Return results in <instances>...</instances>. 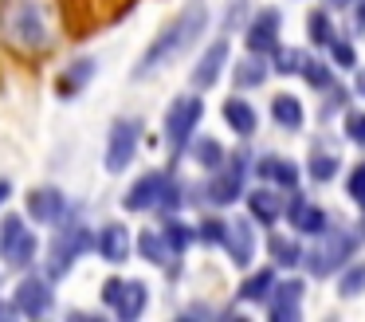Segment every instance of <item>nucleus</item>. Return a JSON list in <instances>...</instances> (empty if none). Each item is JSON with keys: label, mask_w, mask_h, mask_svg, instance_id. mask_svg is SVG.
<instances>
[{"label": "nucleus", "mask_w": 365, "mask_h": 322, "mask_svg": "<svg viewBox=\"0 0 365 322\" xmlns=\"http://www.w3.org/2000/svg\"><path fill=\"white\" fill-rule=\"evenodd\" d=\"M330 51H334V59H338L341 67H354V59H357V55H354V47H349L346 39H334V44H330Z\"/></svg>", "instance_id": "obj_38"}, {"label": "nucleus", "mask_w": 365, "mask_h": 322, "mask_svg": "<svg viewBox=\"0 0 365 322\" xmlns=\"http://www.w3.org/2000/svg\"><path fill=\"white\" fill-rule=\"evenodd\" d=\"M224 63H228V39H212L208 51L200 55L197 71H192V86H197V91L216 86V83H220V75H224Z\"/></svg>", "instance_id": "obj_13"}, {"label": "nucleus", "mask_w": 365, "mask_h": 322, "mask_svg": "<svg viewBox=\"0 0 365 322\" xmlns=\"http://www.w3.org/2000/svg\"><path fill=\"white\" fill-rule=\"evenodd\" d=\"M0 39L20 55H43L56 44L51 0H0Z\"/></svg>", "instance_id": "obj_1"}, {"label": "nucleus", "mask_w": 365, "mask_h": 322, "mask_svg": "<svg viewBox=\"0 0 365 322\" xmlns=\"http://www.w3.org/2000/svg\"><path fill=\"white\" fill-rule=\"evenodd\" d=\"M224 122L232 126V134H240V138H252V134H255V122H259V114H255L252 102L228 99V102H224Z\"/></svg>", "instance_id": "obj_23"}, {"label": "nucleus", "mask_w": 365, "mask_h": 322, "mask_svg": "<svg viewBox=\"0 0 365 322\" xmlns=\"http://www.w3.org/2000/svg\"><path fill=\"white\" fill-rule=\"evenodd\" d=\"M232 79H236V86H259L263 79H267V55H259V51H247L244 59L236 63V71H232Z\"/></svg>", "instance_id": "obj_24"}, {"label": "nucleus", "mask_w": 365, "mask_h": 322, "mask_svg": "<svg viewBox=\"0 0 365 322\" xmlns=\"http://www.w3.org/2000/svg\"><path fill=\"white\" fill-rule=\"evenodd\" d=\"M224 251L236 267H247L255 259V228L252 220H232L228 224V240H224Z\"/></svg>", "instance_id": "obj_16"}, {"label": "nucleus", "mask_w": 365, "mask_h": 322, "mask_svg": "<svg viewBox=\"0 0 365 322\" xmlns=\"http://www.w3.org/2000/svg\"><path fill=\"white\" fill-rule=\"evenodd\" d=\"M267 251H271V259H275L279 267H294V263H302V248L294 240H287V236H271L267 240Z\"/></svg>", "instance_id": "obj_27"}, {"label": "nucleus", "mask_w": 365, "mask_h": 322, "mask_svg": "<svg viewBox=\"0 0 365 322\" xmlns=\"http://www.w3.org/2000/svg\"><path fill=\"white\" fill-rule=\"evenodd\" d=\"M244 44H247V51H259V55L279 51V12L275 8L255 12V20L247 24V31H244Z\"/></svg>", "instance_id": "obj_11"}, {"label": "nucleus", "mask_w": 365, "mask_h": 322, "mask_svg": "<svg viewBox=\"0 0 365 322\" xmlns=\"http://www.w3.org/2000/svg\"><path fill=\"white\" fill-rule=\"evenodd\" d=\"M326 4H330V8H349L354 0H326Z\"/></svg>", "instance_id": "obj_44"}, {"label": "nucleus", "mask_w": 365, "mask_h": 322, "mask_svg": "<svg viewBox=\"0 0 365 322\" xmlns=\"http://www.w3.org/2000/svg\"><path fill=\"white\" fill-rule=\"evenodd\" d=\"M36 251H40V240H36V232L20 216H9L4 224H0V259H4L9 267H16V271L32 267Z\"/></svg>", "instance_id": "obj_4"}, {"label": "nucleus", "mask_w": 365, "mask_h": 322, "mask_svg": "<svg viewBox=\"0 0 365 322\" xmlns=\"http://www.w3.org/2000/svg\"><path fill=\"white\" fill-rule=\"evenodd\" d=\"M334 173H338V157L314 149V157H310V177H314V181H330Z\"/></svg>", "instance_id": "obj_33"}, {"label": "nucleus", "mask_w": 365, "mask_h": 322, "mask_svg": "<svg viewBox=\"0 0 365 322\" xmlns=\"http://www.w3.org/2000/svg\"><path fill=\"white\" fill-rule=\"evenodd\" d=\"M122 287H126V279H106V283H103V303L110 306V311H114V303H118Z\"/></svg>", "instance_id": "obj_39"}, {"label": "nucleus", "mask_w": 365, "mask_h": 322, "mask_svg": "<svg viewBox=\"0 0 365 322\" xmlns=\"http://www.w3.org/2000/svg\"><path fill=\"white\" fill-rule=\"evenodd\" d=\"M354 28L365 31V0H354Z\"/></svg>", "instance_id": "obj_40"}, {"label": "nucleus", "mask_w": 365, "mask_h": 322, "mask_svg": "<svg viewBox=\"0 0 365 322\" xmlns=\"http://www.w3.org/2000/svg\"><path fill=\"white\" fill-rule=\"evenodd\" d=\"M255 173H259L263 181H275V185H283V188H294V185H299V165H294L291 157H279V154L259 157Z\"/></svg>", "instance_id": "obj_19"}, {"label": "nucleus", "mask_w": 365, "mask_h": 322, "mask_svg": "<svg viewBox=\"0 0 365 322\" xmlns=\"http://www.w3.org/2000/svg\"><path fill=\"white\" fill-rule=\"evenodd\" d=\"M247 208H252V220L263 228H271L279 216H283V196L275 193V188H255V193H247Z\"/></svg>", "instance_id": "obj_18"}, {"label": "nucleus", "mask_w": 365, "mask_h": 322, "mask_svg": "<svg viewBox=\"0 0 365 322\" xmlns=\"http://www.w3.org/2000/svg\"><path fill=\"white\" fill-rule=\"evenodd\" d=\"M200 114H205V102L200 94H181L177 102H169V114H165V141L173 149H185L192 138V130L200 126Z\"/></svg>", "instance_id": "obj_6"}, {"label": "nucleus", "mask_w": 365, "mask_h": 322, "mask_svg": "<svg viewBox=\"0 0 365 322\" xmlns=\"http://www.w3.org/2000/svg\"><path fill=\"white\" fill-rule=\"evenodd\" d=\"M169 185H173L169 173H142V177L130 185V193L122 204H126V212H150V208H158V204H165Z\"/></svg>", "instance_id": "obj_8"}, {"label": "nucleus", "mask_w": 365, "mask_h": 322, "mask_svg": "<svg viewBox=\"0 0 365 322\" xmlns=\"http://www.w3.org/2000/svg\"><path fill=\"white\" fill-rule=\"evenodd\" d=\"M271 291H275V271L263 267V271H255V275H247V279H244L240 298H244V303H263V298H271Z\"/></svg>", "instance_id": "obj_25"}, {"label": "nucleus", "mask_w": 365, "mask_h": 322, "mask_svg": "<svg viewBox=\"0 0 365 322\" xmlns=\"http://www.w3.org/2000/svg\"><path fill=\"white\" fill-rule=\"evenodd\" d=\"M354 248H357V240L354 236H346V232H334L330 240L322 243V248H314L307 256V267L314 275H330V271H338L341 263H346L349 256H354Z\"/></svg>", "instance_id": "obj_9"}, {"label": "nucleus", "mask_w": 365, "mask_h": 322, "mask_svg": "<svg viewBox=\"0 0 365 322\" xmlns=\"http://www.w3.org/2000/svg\"><path fill=\"white\" fill-rule=\"evenodd\" d=\"M346 193L357 208H365V161L354 165V173H349V181H346Z\"/></svg>", "instance_id": "obj_36"}, {"label": "nucleus", "mask_w": 365, "mask_h": 322, "mask_svg": "<svg viewBox=\"0 0 365 322\" xmlns=\"http://www.w3.org/2000/svg\"><path fill=\"white\" fill-rule=\"evenodd\" d=\"M271 118H275L283 130L299 134L302 122H307V110H302V102L294 99V94H275V99H271Z\"/></svg>", "instance_id": "obj_22"}, {"label": "nucleus", "mask_w": 365, "mask_h": 322, "mask_svg": "<svg viewBox=\"0 0 365 322\" xmlns=\"http://www.w3.org/2000/svg\"><path fill=\"white\" fill-rule=\"evenodd\" d=\"M244 177H247V165L244 157H232V161H224L220 169L212 173V181L205 185V196L212 204H232L244 196Z\"/></svg>", "instance_id": "obj_7"}, {"label": "nucleus", "mask_w": 365, "mask_h": 322, "mask_svg": "<svg viewBox=\"0 0 365 322\" xmlns=\"http://www.w3.org/2000/svg\"><path fill=\"white\" fill-rule=\"evenodd\" d=\"M95 248H98V256H103L106 263H126L130 259V232L118 224V220H110V224L98 228Z\"/></svg>", "instance_id": "obj_17"}, {"label": "nucleus", "mask_w": 365, "mask_h": 322, "mask_svg": "<svg viewBox=\"0 0 365 322\" xmlns=\"http://www.w3.org/2000/svg\"><path fill=\"white\" fill-rule=\"evenodd\" d=\"M138 251H142L150 263H165L173 248H169L165 232H142V236H138Z\"/></svg>", "instance_id": "obj_28"}, {"label": "nucleus", "mask_w": 365, "mask_h": 322, "mask_svg": "<svg viewBox=\"0 0 365 322\" xmlns=\"http://www.w3.org/2000/svg\"><path fill=\"white\" fill-rule=\"evenodd\" d=\"M299 306H302V283L299 279H287V283H275L267 298V311L275 322H294L299 318Z\"/></svg>", "instance_id": "obj_15"}, {"label": "nucleus", "mask_w": 365, "mask_h": 322, "mask_svg": "<svg viewBox=\"0 0 365 322\" xmlns=\"http://www.w3.org/2000/svg\"><path fill=\"white\" fill-rule=\"evenodd\" d=\"M95 240H98V236H91V228H83V224L59 228L56 240H51V248H48V275H51V279L67 275L75 259L87 256V251L95 248Z\"/></svg>", "instance_id": "obj_3"}, {"label": "nucleus", "mask_w": 365, "mask_h": 322, "mask_svg": "<svg viewBox=\"0 0 365 322\" xmlns=\"http://www.w3.org/2000/svg\"><path fill=\"white\" fill-rule=\"evenodd\" d=\"M338 291H341V298H354V295H361V291H365V263L349 267V271L341 275Z\"/></svg>", "instance_id": "obj_34"}, {"label": "nucleus", "mask_w": 365, "mask_h": 322, "mask_svg": "<svg viewBox=\"0 0 365 322\" xmlns=\"http://www.w3.org/2000/svg\"><path fill=\"white\" fill-rule=\"evenodd\" d=\"M357 94H361V99H365V67L357 71Z\"/></svg>", "instance_id": "obj_43"}, {"label": "nucleus", "mask_w": 365, "mask_h": 322, "mask_svg": "<svg viewBox=\"0 0 365 322\" xmlns=\"http://www.w3.org/2000/svg\"><path fill=\"white\" fill-rule=\"evenodd\" d=\"M302 75H307V83L318 86V91H322V86H334L330 67H326V63H318V59H307V63H302Z\"/></svg>", "instance_id": "obj_35"}, {"label": "nucleus", "mask_w": 365, "mask_h": 322, "mask_svg": "<svg viewBox=\"0 0 365 322\" xmlns=\"http://www.w3.org/2000/svg\"><path fill=\"white\" fill-rule=\"evenodd\" d=\"M9 196H12V185H9V181H4V177H0V204L9 201Z\"/></svg>", "instance_id": "obj_42"}, {"label": "nucleus", "mask_w": 365, "mask_h": 322, "mask_svg": "<svg viewBox=\"0 0 365 322\" xmlns=\"http://www.w3.org/2000/svg\"><path fill=\"white\" fill-rule=\"evenodd\" d=\"M51 303H56V295H51V275L48 279H43V275H28L16 287V306L28 318H43V314L51 311Z\"/></svg>", "instance_id": "obj_10"}, {"label": "nucleus", "mask_w": 365, "mask_h": 322, "mask_svg": "<svg viewBox=\"0 0 365 322\" xmlns=\"http://www.w3.org/2000/svg\"><path fill=\"white\" fill-rule=\"evenodd\" d=\"M228 224H232V220H220V216L200 220V224H197V240L200 243H224V240H228Z\"/></svg>", "instance_id": "obj_31"}, {"label": "nucleus", "mask_w": 365, "mask_h": 322, "mask_svg": "<svg viewBox=\"0 0 365 322\" xmlns=\"http://www.w3.org/2000/svg\"><path fill=\"white\" fill-rule=\"evenodd\" d=\"M138 138H142V122H138V118H114L110 134H106V154H103L106 173H122L134 161Z\"/></svg>", "instance_id": "obj_5"}, {"label": "nucleus", "mask_w": 365, "mask_h": 322, "mask_svg": "<svg viewBox=\"0 0 365 322\" xmlns=\"http://www.w3.org/2000/svg\"><path fill=\"white\" fill-rule=\"evenodd\" d=\"M302 63H307V55L302 51H294V47H279L275 51V71L279 75H302Z\"/></svg>", "instance_id": "obj_32"}, {"label": "nucleus", "mask_w": 365, "mask_h": 322, "mask_svg": "<svg viewBox=\"0 0 365 322\" xmlns=\"http://www.w3.org/2000/svg\"><path fill=\"white\" fill-rule=\"evenodd\" d=\"M192 157H197L200 169L216 173V169L224 165V146H220V141H212V138H200V141H197V149H192Z\"/></svg>", "instance_id": "obj_29"}, {"label": "nucleus", "mask_w": 365, "mask_h": 322, "mask_svg": "<svg viewBox=\"0 0 365 322\" xmlns=\"http://www.w3.org/2000/svg\"><path fill=\"white\" fill-rule=\"evenodd\" d=\"M145 303H150V287H145V283H138V279H126L118 303H114V314H118L122 322H134L138 314L145 311Z\"/></svg>", "instance_id": "obj_20"}, {"label": "nucleus", "mask_w": 365, "mask_h": 322, "mask_svg": "<svg viewBox=\"0 0 365 322\" xmlns=\"http://www.w3.org/2000/svg\"><path fill=\"white\" fill-rule=\"evenodd\" d=\"M91 75H95V59H91V55H83V59H75L71 67H63V75H59V83H56L59 99H71V94H79L83 86L91 83Z\"/></svg>", "instance_id": "obj_21"}, {"label": "nucleus", "mask_w": 365, "mask_h": 322, "mask_svg": "<svg viewBox=\"0 0 365 322\" xmlns=\"http://www.w3.org/2000/svg\"><path fill=\"white\" fill-rule=\"evenodd\" d=\"M287 220H291L299 232L307 236H322L326 224H330V216H326V208H318V204H310L302 193H294V201L287 204Z\"/></svg>", "instance_id": "obj_14"}, {"label": "nucleus", "mask_w": 365, "mask_h": 322, "mask_svg": "<svg viewBox=\"0 0 365 322\" xmlns=\"http://www.w3.org/2000/svg\"><path fill=\"white\" fill-rule=\"evenodd\" d=\"M28 216L36 224H59L67 216V196L59 193L56 185H43V188H32L28 193Z\"/></svg>", "instance_id": "obj_12"}, {"label": "nucleus", "mask_w": 365, "mask_h": 322, "mask_svg": "<svg viewBox=\"0 0 365 322\" xmlns=\"http://www.w3.org/2000/svg\"><path fill=\"white\" fill-rule=\"evenodd\" d=\"M307 36H310V44H314V47H330L334 39H338L334 20H330V12H326V8H314V12L307 16Z\"/></svg>", "instance_id": "obj_26"}, {"label": "nucleus", "mask_w": 365, "mask_h": 322, "mask_svg": "<svg viewBox=\"0 0 365 322\" xmlns=\"http://www.w3.org/2000/svg\"><path fill=\"white\" fill-rule=\"evenodd\" d=\"M165 232V240H169V248H173V256H181L185 248H189V240L197 236V228H189V224H181L177 216H169V224L161 228Z\"/></svg>", "instance_id": "obj_30"}, {"label": "nucleus", "mask_w": 365, "mask_h": 322, "mask_svg": "<svg viewBox=\"0 0 365 322\" xmlns=\"http://www.w3.org/2000/svg\"><path fill=\"white\" fill-rule=\"evenodd\" d=\"M16 314H20L16 303H0V318H16Z\"/></svg>", "instance_id": "obj_41"}, {"label": "nucleus", "mask_w": 365, "mask_h": 322, "mask_svg": "<svg viewBox=\"0 0 365 322\" xmlns=\"http://www.w3.org/2000/svg\"><path fill=\"white\" fill-rule=\"evenodd\" d=\"M346 138L365 146V110H346Z\"/></svg>", "instance_id": "obj_37"}, {"label": "nucleus", "mask_w": 365, "mask_h": 322, "mask_svg": "<svg viewBox=\"0 0 365 322\" xmlns=\"http://www.w3.org/2000/svg\"><path fill=\"white\" fill-rule=\"evenodd\" d=\"M205 28H208L205 0H189V4H185V12L177 16L169 28H161V36L145 47V55L138 59V67H134V79H153L158 71H165L169 63H177L200 36H205Z\"/></svg>", "instance_id": "obj_2"}]
</instances>
